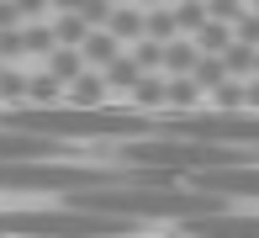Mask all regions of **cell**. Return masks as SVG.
Returning a JSON list of instances; mask_svg holds the SVG:
<instances>
[{"instance_id":"cell-1","label":"cell","mask_w":259,"mask_h":238,"mask_svg":"<svg viewBox=\"0 0 259 238\" xmlns=\"http://www.w3.org/2000/svg\"><path fill=\"white\" fill-rule=\"evenodd\" d=\"M111 180H138V164L101 170V164H58V159H0V190H85V185H111Z\"/></svg>"},{"instance_id":"cell-2","label":"cell","mask_w":259,"mask_h":238,"mask_svg":"<svg viewBox=\"0 0 259 238\" xmlns=\"http://www.w3.org/2000/svg\"><path fill=\"white\" fill-rule=\"evenodd\" d=\"M143 217H111L90 207H64V212H0V233H48V238H111V233H138Z\"/></svg>"},{"instance_id":"cell-3","label":"cell","mask_w":259,"mask_h":238,"mask_svg":"<svg viewBox=\"0 0 259 238\" xmlns=\"http://www.w3.org/2000/svg\"><path fill=\"white\" fill-rule=\"evenodd\" d=\"M196 190H211V196H259V159L254 164H211V170H191L185 175Z\"/></svg>"},{"instance_id":"cell-4","label":"cell","mask_w":259,"mask_h":238,"mask_svg":"<svg viewBox=\"0 0 259 238\" xmlns=\"http://www.w3.org/2000/svg\"><path fill=\"white\" fill-rule=\"evenodd\" d=\"M64 153V138L32 133V127H6L0 122V159H58Z\"/></svg>"},{"instance_id":"cell-5","label":"cell","mask_w":259,"mask_h":238,"mask_svg":"<svg viewBox=\"0 0 259 238\" xmlns=\"http://www.w3.org/2000/svg\"><path fill=\"white\" fill-rule=\"evenodd\" d=\"M185 233H201V238H259V217H233L228 212H206V217H180Z\"/></svg>"},{"instance_id":"cell-6","label":"cell","mask_w":259,"mask_h":238,"mask_svg":"<svg viewBox=\"0 0 259 238\" xmlns=\"http://www.w3.org/2000/svg\"><path fill=\"white\" fill-rule=\"evenodd\" d=\"M133 106L138 111H159V106L169 111V74H164V69H148V74L133 85Z\"/></svg>"},{"instance_id":"cell-7","label":"cell","mask_w":259,"mask_h":238,"mask_svg":"<svg viewBox=\"0 0 259 238\" xmlns=\"http://www.w3.org/2000/svg\"><path fill=\"white\" fill-rule=\"evenodd\" d=\"M101 74H106V85H111V90H127V95H133V85H138V80L148 74V69H143V64H138V58H133V53L122 48V53H116L111 64L101 69Z\"/></svg>"},{"instance_id":"cell-8","label":"cell","mask_w":259,"mask_h":238,"mask_svg":"<svg viewBox=\"0 0 259 238\" xmlns=\"http://www.w3.org/2000/svg\"><path fill=\"white\" fill-rule=\"evenodd\" d=\"M106 27H111L122 43H138V37H148V11L122 6V0H116V11H111V21H106Z\"/></svg>"},{"instance_id":"cell-9","label":"cell","mask_w":259,"mask_h":238,"mask_svg":"<svg viewBox=\"0 0 259 238\" xmlns=\"http://www.w3.org/2000/svg\"><path fill=\"white\" fill-rule=\"evenodd\" d=\"M122 53V37H116L111 27H90V37H85V64H96V69H106L111 58Z\"/></svg>"},{"instance_id":"cell-10","label":"cell","mask_w":259,"mask_h":238,"mask_svg":"<svg viewBox=\"0 0 259 238\" xmlns=\"http://www.w3.org/2000/svg\"><path fill=\"white\" fill-rule=\"evenodd\" d=\"M48 74H58L69 85V80H79L85 74V48H74V43H58L53 53H48Z\"/></svg>"},{"instance_id":"cell-11","label":"cell","mask_w":259,"mask_h":238,"mask_svg":"<svg viewBox=\"0 0 259 238\" xmlns=\"http://www.w3.org/2000/svg\"><path fill=\"white\" fill-rule=\"evenodd\" d=\"M106 95H111V85H106V74H79V80H69V106H101Z\"/></svg>"},{"instance_id":"cell-12","label":"cell","mask_w":259,"mask_h":238,"mask_svg":"<svg viewBox=\"0 0 259 238\" xmlns=\"http://www.w3.org/2000/svg\"><path fill=\"white\" fill-rule=\"evenodd\" d=\"M64 95H69V85H64L58 74H48V69H42L37 80H27V101H32V106H58Z\"/></svg>"},{"instance_id":"cell-13","label":"cell","mask_w":259,"mask_h":238,"mask_svg":"<svg viewBox=\"0 0 259 238\" xmlns=\"http://www.w3.org/2000/svg\"><path fill=\"white\" fill-rule=\"evenodd\" d=\"M196 58H201V43H180V37H175L169 48H164V74H191V69H196Z\"/></svg>"},{"instance_id":"cell-14","label":"cell","mask_w":259,"mask_h":238,"mask_svg":"<svg viewBox=\"0 0 259 238\" xmlns=\"http://www.w3.org/2000/svg\"><path fill=\"white\" fill-rule=\"evenodd\" d=\"M201 101V80L196 74H169V111H196Z\"/></svg>"},{"instance_id":"cell-15","label":"cell","mask_w":259,"mask_h":238,"mask_svg":"<svg viewBox=\"0 0 259 238\" xmlns=\"http://www.w3.org/2000/svg\"><path fill=\"white\" fill-rule=\"evenodd\" d=\"M53 32H58V43H74V48H85V37H90V21H85V11H58Z\"/></svg>"},{"instance_id":"cell-16","label":"cell","mask_w":259,"mask_h":238,"mask_svg":"<svg viewBox=\"0 0 259 238\" xmlns=\"http://www.w3.org/2000/svg\"><path fill=\"white\" fill-rule=\"evenodd\" d=\"M148 37H159V43H175L180 37V21H175V6L164 0V6H148Z\"/></svg>"},{"instance_id":"cell-17","label":"cell","mask_w":259,"mask_h":238,"mask_svg":"<svg viewBox=\"0 0 259 238\" xmlns=\"http://www.w3.org/2000/svg\"><path fill=\"white\" fill-rule=\"evenodd\" d=\"M175 21H180L185 37H196V32L211 21V6H206V0H180V6H175Z\"/></svg>"},{"instance_id":"cell-18","label":"cell","mask_w":259,"mask_h":238,"mask_svg":"<svg viewBox=\"0 0 259 238\" xmlns=\"http://www.w3.org/2000/svg\"><path fill=\"white\" fill-rule=\"evenodd\" d=\"M243 95H249V85H243L238 74H228L217 90H211V106H217V111H249V106H243Z\"/></svg>"},{"instance_id":"cell-19","label":"cell","mask_w":259,"mask_h":238,"mask_svg":"<svg viewBox=\"0 0 259 238\" xmlns=\"http://www.w3.org/2000/svg\"><path fill=\"white\" fill-rule=\"evenodd\" d=\"M254 53H259L254 43H243V37H233L228 48H222V58H228V74H238V80H249V74H254Z\"/></svg>"},{"instance_id":"cell-20","label":"cell","mask_w":259,"mask_h":238,"mask_svg":"<svg viewBox=\"0 0 259 238\" xmlns=\"http://www.w3.org/2000/svg\"><path fill=\"white\" fill-rule=\"evenodd\" d=\"M233 37H238V32H233V21H222V16H211L201 32H196V43H201V53H222V48H228Z\"/></svg>"},{"instance_id":"cell-21","label":"cell","mask_w":259,"mask_h":238,"mask_svg":"<svg viewBox=\"0 0 259 238\" xmlns=\"http://www.w3.org/2000/svg\"><path fill=\"white\" fill-rule=\"evenodd\" d=\"M191 74L201 80V90H217L222 80H228V58H222V53H201V58H196V69H191Z\"/></svg>"},{"instance_id":"cell-22","label":"cell","mask_w":259,"mask_h":238,"mask_svg":"<svg viewBox=\"0 0 259 238\" xmlns=\"http://www.w3.org/2000/svg\"><path fill=\"white\" fill-rule=\"evenodd\" d=\"M21 37H27V53H42V58L58 48V32L42 27V21H27V27H21Z\"/></svg>"},{"instance_id":"cell-23","label":"cell","mask_w":259,"mask_h":238,"mask_svg":"<svg viewBox=\"0 0 259 238\" xmlns=\"http://www.w3.org/2000/svg\"><path fill=\"white\" fill-rule=\"evenodd\" d=\"M164 48H169V43H159V37H138L133 43V58L143 69H164Z\"/></svg>"},{"instance_id":"cell-24","label":"cell","mask_w":259,"mask_h":238,"mask_svg":"<svg viewBox=\"0 0 259 238\" xmlns=\"http://www.w3.org/2000/svg\"><path fill=\"white\" fill-rule=\"evenodd\" d=\"M0 101H6V106H21V101H27V80H21L16 69H0Z\"/></svg>"},{"instance_id":"cell-25","label":"cell","mask_w":259,"mask_h":238,"mask_svg":"<svg viewBox=\"0 0 259 238\" xmlns=\"http://www.w3.org/2000/svg\"><path fill=\"white\" fill-rule=\"evenodd\" d=\"M21 53H27V37H21V27H0V58L11 64V58H21Z\"/></svg>"},{"instance_id":"cell-26","label":"cell","mask_w":259,"mask_h":238,"mask_svg":"<svg viewBox=\"0 0 259 238\" xmlns=\"http://www.w3.org/2000/svg\"><path fill=\"white\" fill-rule=\"evenodd\" d=\"M111 11H116V0H85V21H90V27H106Z\"/></svg>"},{"instance_id":"cell-27","label":"cell","mask_w":259,"mask_h":238,"mask_svg":"<svg viewBox=\"0 0 259 238\" xmlns=\"http://www.w3.org/2000/svg\"><path fill=\"white\" fill-rule=\"evenodd\" d=\"M233 32H238L243 43H254V48H259V11H243V16L233 21Z\"/></svg>"},{"instance_id":"cell-28","label":"cell","mask_w":259,"mask_h":238,"mask_svg":"<svg viewBox=\"0 0 259 238\" xmlns=\"http://www.w3.org/2000/svg\"><path fill=\"white\" fill-rule=\"evenodd\" d=\"M206 6H211V16H222V21H238L243 11H249L243 0H206Z\"/></svg>"},{"instance_id":"cell-29","label":"cell","mask_w":259,"mask_h":238,"mask_svg":"<svg viewBox=\"0 0 259 238\" xmlns=\"http://www.w3.org/2000/svg\"><path fill=\"white\" fill-rule=\"evenodd\" d=\"M21 21H27V16H21L16 0H0V27H21Z\"/></svg>"},{"instance_id":"cell-30","label":"cell","mask_w":259,"mask_h":238,"mask_svg":"<svg viewBox=\"0 0 259 238\" xmlns=\"http://www.w3.org/2000/svg\"><path fill=\"white\" fill-rule=\"evenodd\" d=\"M16 6H21L27 21H42V6H53V0H16Z\"/></svg>"},{"instance_id":"cell-31","label":"cell","mask_w":259,"mask_h":238,"mask_svg":"<svg viewBox=\"0 0 259 238\" xmlns=\"http://www.w3.org/2000/svg\"><path fill=\"white\" fill-rule=\"evenodd\" d=\"M243 106H249V111H259V74H249V95H243Z\"/></svg>"},{"instance_id":"cell-32","label":"cell","mask_w":259,"mask_h":238,"mask_svg":"<svg viewBox=\"0 0 259 238\" xmlns=\"http://www.w3.org/2000/svg\"><path fill=\"white\" fill-rule=\"evenodd\" d=\"M58 11H85V0H53Z\"/></svg>"},{"instance_id":"cell-33","label":"cell","mask_w":259,"mask_h":238,"mask_svg":"<svg viewBox=\"0 0 259 238\" xmlns=\"http://www.w3.org/2000/svg\"><path fill=\"white\" fill-rule=\"evenodd\" d=\"M143 6H164V0H143Z\"/></svg>"},{"instance_id":"cell-34","label":"cell","mask_w":259,"mask_h":238,"mask_svg":"<svg viewBox=\"0 0 259 238\" xmlns=\"http://www.w3.org/2000/svg\"><path fill=\"white\" fill-rule=\"evenodd\" d=\"M254 74H259V53H254Z\"/></svg>"},{"instance_id":"cell-35","label":"cell","mask_w":259,"mask_h":238,"mask_svg":"<svg viewBox=\"0 0 259 238\" xmlns=\"http://www.w3.org/2000/svg\"><path fill=\"white\" fill-rule=\"evenodd\" d=\"M0 69H6V58H0Z\"/></svg>"},{"instance_id":"cell-36","label":"cell","mask_w":259,"mask_h":238,"mask_svg":"<svg viewBox=\"0 0 259 238\" xmlns=\"http://www.w3.org/2000/svg\"><path fill=\"white\" fill-rule=\"evenodd\" d=\"M254 11H259V0H254Z\"/></svg>"}]
</instances>
